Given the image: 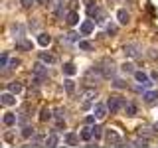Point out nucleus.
I'll list each match as a JSON object with an SVG mask.
<instances>
[{
  "mask_svg": "<svg viewBox=\"0 0 158 148\" xmlns=\"http://www.w3.org/2000/svg\"><path fill=\"white\" fill-rule=\"evenodd\" d=\"M125 105H127V99H123V97H111L107 101V107L111 113H118L121 109H125Z\"/></svg>",
  "mask_w": 158,
  "mask_h": 148,
  "instance_id": "f257e3e1",
  "label": "nucleus"
},
{
  "mask_svg": "<svg viewBox=\"0 0 158 148\" xmlns=\"http://www.w3.org/2000/svg\"><path fill=\"white\" fill-rule=\"evenodd\" d=\"M34 75H36L40 81L48 79V67L44 65V61H42V63H36V65H34Z\"/></svg>",
  "mask_w": 158,
  "mask_h": 148,
  "instance_id": "f03ea898",
  "label": "nucleus"
},
{
  "mask_svg": "<svg viewBox=\"0 0 158 148\" xmlns=\"http://www.w3.org/2000/svg\"><path fill=\"white\" fill-rule=\"evenodd\" d=\"M99 69H101L103 77H113V75H115V63H113V61H105L103 67H99Z\"/></svg>",
  "mask_w": 158,
  "mask_h": 148,
  "instance_id": "7ed1b4c3",
  "label": "nucleus"
},
{
  "mask_svg": "<svg viewBox=\"0 0 158 148\" xmlns=\"http://www.w3.org/2000/svg\"><path fill=\"white\" fill-rule=\"evenodd\" d=\"M105 138H107L109 144H113V146H118V144H121V136H118L117 130H113V128H109V130H107Z\"/></svg>",
  "mask_w": 158,
  "mask_h": 148,
  "instance_id": "20e7f679",
  "label": "nucleus"
},
{
  "mask_svg": "<svg viewBox=\"0 0 158 148\" xmlns=\"http://www.w3.org/2000/svg\"><path fill=\"white\" fill-rule=\"evenodd\" d=\"M107 111H109V107L103 105V103H95V107H93V115H95L97 118H105Z\"/></svg>",
  "mask_w": 158,
  "mask_h": 148,
  "instance_id": "39448f33",
  "label": "nucleus"
},
{
  "mask_svg": "<svg viewBox=\"0 0 158 148\" xmlns=\"http://www.w3.org/2000/svg\"><path fill=\"white\" fill-rule=\"evenodd\" d=\"M123 51H125L127 57H136L138 51H140V46H138V43H128V46H125Z\"/></svg>",
  "mask_w": 158,
  "mask_h": 148,
  "instance_id": "423d86ee",
  "label": "nucleus"
},
{
  "mask_svg": "<svg viewBox=\"0 0 158 148\" xmlns=\"http://www.w3.org/2000/svg\"><path fill=\"white\" fill-rule=\"evenodd\" d=\"M0 103H2V105H6V107H10V105H16V95H14V93H2V95H0Z\"/></svg>",
  "mask_w": 158,
  "mask_h": 148,
  "instance_id": "0eeeda50",
  "label": "nucleus"
},
{
  "mask_svg": "<svg viewBox=\"0 0 158 148\" xmlns=\"http://www.w3.org/2000/svg\"><path fill=\"white\" fill-rule=\"evenodd\" d=\"M95 97H97V91H95V89H85V91H81V95H79V99H81L83 103H91Z\"/></svg>",
  "mask_w": 158,
  "mask_h": 148,
  "instance_id": "6e6552de",
  "label": "nucleus"
},
{
  "mask_svg": "<svg viewBox=\"0 0 158 148\" xmlns=\"http://www.w3.org/2000/svg\"><path fill=\"white\" fill-rule=\"evenodd\" d=\"M79 30H81V34H91L93 30H95V24H93V20H85V22H81V26H79Z\"/></svg>",
  "mask_w": 158,
  "mask_h": 148,
  "instance_id": "1a4fd4ad",
  "label": "nucleus"
},
{
  "mask_svg": "<svg viewBox=\"0 0 158 148\" xmlns=\"http://www.w3.org/2000/svg\"><path fill=\"white\" fill-rule=\"evenodd\" d=\"M135 79L138 83H142V85H146V87H150L152 83H150V79H148V75L144 71H135Z\"/></svg>",
  "mask_w": 158,
  "mask_h": 148,
  "instance_id": "9d476101",
  "label": "nucleus"
},
{
  "mask_svg": "<svg viewBox=\"0 0 158 148\" xmlns=\"http://www.w3.org/2000/svg\"><path fill=\"white\" fill-rule=\"evenodd\" d=\"M117 18H118V24H123V26H127V24L131 22V14H128L127 10H118Z\"/></svg>",
  "mask_w": 158,
  "mask_h": 148,
  "instance_id": "9b49d317",
  "label": "nucleus"
},
{
  "mask_svg": "<svg viewBox=\"0 0 158 148\" xmlns=\"http://www.w3.org/2000/svg\"><path fill=\"white\" fill-rule=\"evenodd\" d=\"M65 22L69 24V26H75V24H79V12H75V10H71V12L65 16Z\"/></svg>",
  "mask_w": 158,
  "mask_h": 148,
  "instance_id": "f8f14e48",
  "label": "nucleus"
},
{
  "mask_svg": "<svg viewBox=\"0 0 158 148\" xmlns=\"http://www.w3.org/2000/svg\"><path fill=\"white\" fill-rule=\"evenodd\" d=\"M63 73H65V75H69V77H71V75H75V73H77V67H75V63H71V61H69V63H63Z\"/></svg>",
  "mask_w": 158,
  "mask_h": 148,
  "instance_id": "ddd939ff",
  "label": "nucleus"
},
{
  "mask_svg": "<svg viewBox=\"0 0 158 148\" xmlns=\"http://www.w3.org/2000/svg\"><path fill=\"white\" fill-rule=\"evenodd\" d=\"M40 61L52 65V63H56V56H52V53H48V51H42V53H40Z\"/></svg>",
  "mask_w": 158,
  "mask_h": 148,
  "instance_id": "4468645a",
  "label": "nucleus"
},
{
  "mask_svg": "<svg viewBox=\"0 0 158 148\" xmlns=\"http://www.w3.org/2000/svg\"><path fill=\"white\" fill-rule=\"evenodd\" d=\"M8 91H10V93H14V95H20V93H22V83H18V81H10V83H8Z\"/></svg>",
  "mask_w": 158,
  "mask_h": 148,
  "instance_id": "2eb2a0df",
  "label": "nucleus"
},
{
  "mask_svg": "<svg viewBox=\"0 0 158 148\" xmlns=\"http://www.w3.org/2000/svg\"><path fill=\"white\" fill-rule=\"evenodd\" d=\"M38 43L42 47H48L49 43H52V36H49V34H40V36H38Z\"/></svg>",
  "mask_w": 158,
  "mask_h": 148,
  "instance_id": "dca6fc26",
  "label": "nucleus"
},
{
  "mask_svg": "<svg viewBox=\"0 0 158 148\" xmlns=\"http://www.w3.org/2000/svg\"><path fill=\"white\" fill-rule=\"evenodd\" d=\"M136 111H138V109H136L135 103H127V105H125V113H127V117H136Z\"/></svg>",
  "mask_w": 158,
  "mask_h": 148,
  "instance_id": "f3484780",
  "label": "nucleus"
},
{
  "mask_svg": "<svg viewBox=\"0 0 158 148\" xmlns=\"http://www.w3.org/2000/svg\"><path fill=\"white\" fill-rule=\"evenodd\" d=\"M65 142L69 146H75V144H79V136L73 134V132H67V134H65Z\"/></svg>",
  "mask_w": 158,
  "mask_h": 148,
  "instance_id": "a211bd4d",
  "label": "nucleus"
},
{
  "mask_svg": "<svg viewBox=\"0 0 158 148\" xmlns=\"http://www.w3.org/2000/svg\"><path fill=\"white\" fill-rule=\"evenodd\" d=\"M142 99H144L146 103H154V99H158V91H146V93H142Z\"/></svg>",
  "mask_w": 158,
  "mask_h": 148,
  "instance_id": "6ab92c4d",
  "label": "nucleus"
},
{
  "mask_svg": "<svg viewBox=\"0 0 158 148\" xmlns=\"http://www.w3.org/2000/svg\"><path fill=\"white\" fill-rule=\"evenodd\" d=\"M79 49H85V51H93L95 46H93L91 42H87V39H79Z\"/></svg>",
  "mask_w": 158,
  "mask_h": 148,
  "instance_id": "aec40b11",
  "label": "nucleus"
},
{
  "mask_svg": "<svg viewBox=\"0 0 158 148\" xmlns=\"http://www.w3.org/2000/svg\"><path fill=\"white\" fill-rule=\"evenodd\" d=\"M49 118H52V111H49L48 107H44L42 111H40V121L46 122V121H49Z\"/></svg>",
  "mask_w": 158,
  "mask_h": 148,
  "instance_id": "412c9836",
  "label": "nucleus"
},
{
  "mask_svg": "<svg viewBox=\"0 0 158 148\" xmlns=\"http://www.w3.org/2000/svg\"><path fill=\"white\" fill-rule=\"evenodd\" d=\"M2 121H4V125H6V126H12L14 122H16V115H12V113H6V115L2 117Z\"/></svg>",
  "mask_w": 158,
  "mask_h": 148,
  "instance_id": "4be33fe9",
  "label": "nucleus"
},
{
  "mask_svg": "<svg viewBox=\"0 0 158 148\" xmlns=\"http://www.w3.org/2000/svg\"><path fill=\"white\" fill-rule=\"evenodd\" d=\"M91 138H93V128H83V130H81V140H91Z\"/></svg>",
  "mask_w": 158,
  "mask_h": 148,
  "instance_id": "5701e85b",
  "label": "nucleus"
},
{
  "mask_svg": "<svg viewBox=\"0 0 158 148\" xmlns=\"http://www.w3.org/2000/svg\"><path fill=\"white\" fill-rule=\"evenodd\" d=\"M57 142H59V136H57V134H49V136L46 138V144H48V146H57Z\"/></svg>",
  "mask_w": 158,
  "mask_h": 148,
  "instance_id": "b1692460",
  "label": "nucleus"
},
{
  "mask_svg": "<svg viewBox=\"0 0 158 148\" xmlns=\"http://www.w3.org/2000/svg\"><path fill=\"white\" fill-rule=\"evenodd\" d=\"M63 87H65L67 93H73V91H75V83H73L71 79H65V81H63Z\"/></svg>",
  "mask_w": 158,
  "mask_h": 148,
  "instance_id": "393cba45",
  "label": "nucleus"
},
{
  "mask_svg": "<svg viewBox=\"0 0 158 148\" xmlns=\"http://www.w3.org/2000/svg\"><path fill=\"white\" fill-rule=\"evenodd\" d=\"M121 69H123L125 73H132V75H135V65H132V63H128V61H125V63H123V65H121Z\"/></svg>",
  "mask_w": 158,
  "mask_h": 148,
  "instance_id": "a878e982",
  "label": "nucleus"
},
{
  "mask_svg": "<svg viewBox=\"0 0 158 148\" xmlns=\"http://www.w3.org/2000/svg\"><path fill=\"white\" fill-rule=\"evenodd\" d=\"M101 136H103V128H101V126H93V138H95V140H99Z\"/></svg>",
  "mask_w": 158,
  "mask_h": 148,
  "instance_id": "bb28decb",
  "label": "nucleus"
},
{
  "mask_svg": "<svg viewBox=\"0 0 158 148\" xmlns=\"http://www.w3.org/2000/svg\"><path fill=\"white\" fill-rule=\"evenodd\" d=\"M34 132H36V130H34V126H24V128H22V136H26V138L32 136Z\"/></svg>",
  "mask_w": 158,
  "mask_h": 148,
  "instance_id": "cd10ccee",
  "label": "nucleus"
},
{
  "mask_svg": "<svg viewBox=\"0 0 158 148\" xmlns=\"http://www.w3.org/2000/svg\"><path fill=\"white\" fill-rule=\"evenodd\" d=\"M132 144H135V146H146L148 144V138H135Z\"/></svg>",
  "mask_w": 158,
  "mask_h": 148,
  "instance_id": "c85d7f7f",
  "label": "nucleus"
},
{
  "mask_svg": "<svg viewBox=\"0 0 158 148\" xmlns=\"http://www.w3.org/2000/svg\"><path fill=\"white\" fill-rule=\"evenodd\" d=\"M8 63H10V61H8V53H6V51H4V53H2V57H0V65H2V67H6V69H8Z\"/></svg>",
  "mask_w": 158,
  "mask_h": 148,
  "instance_id": "c756f323",
  "label": "nucleus"
},
{
  "mask_svg": "<svg viewBox=\"0 0 158 148\" xmlns=\"http://www.w3.org/2000/svg\"><path fill=\"white\" fill-rule=\"evenodd\" d=\"M16 47H20V49H32V43H30V42H18Z\"/></svg>",
  "mask_w": 158,
  "mask_h": 148,
  "instance_id": "7c9ffc66",
  "label": "nucleus"
},
{
  "mask_svg": "<svg viewBox=\"0 0 158 148\" xmlns=\"http://www.w3.org/2000/svg\"><path fill=\"white\" fill-rule=\"evenodd\" d=\"M20 4H22L24 8H32L34 4H36V0H20Z\"/></svg>",
  "mask_w": 158,
  "mask_h": 148,
  "instance_id": "2f4dec72",
  "label": "nucleus"
},
{
  "mask_svg": "<svg viewBox=\"0 0 158 148\" xmlns=\"http://www.w3.org/2000/svg\"><path fill=\"white\" fill-rule=\"evenodd\" d=\"M107 34H111V36L117 34V26H115V24H107Z\"/></svg>",
  "mask_w": 158,
  "mask_h": 148,
  "instance_id": "473e14b6",
  "label": "nucleus"
},
{
  "mask_svg": "<svg viewBox=\"0 0 158 148\" xmlns=\"http://www.w3.org/2000/svg\"><path fill=\"white\" fill-rule=\"evenodd\" d=\"M65 42H77V34H75V32L67 34V36H65Z\"/></svg>",
  "mask_w": 158,
  "mask_h": 148,
  "instance_id": "72a5a7b5",
  "label": "nucleus"
},
{
  "mask_svg": "<svg viewBox=\"0 0 158 148\" xmlns=\"http://www.w3.org/2000/svg\"><path fill=\"white\" fill-rule=\"evenodd\" d=\"M113 85H115L117 89H123V87H125V81H121V79H115V83H113Z\"/></svg>",
  "mask_w": 158,
  "mask_h": 148,
  "instance_id": "f704fd0d",
  "label": "nucleus"
},
{
  "mask_svg": "<svg viewBox=\"0 0 158 148\" xmlns=\"http://www.w3.org/2000/svg\"><path fill=\"white\" fill-rule=\"evenodd\" d=\"M8 65H10L8 69H14V67H18V65H20V59H12V61H10Z\"/></svg>",
  "mask_w": 158,
  "mask_h": 148,
  "instance_id": "c9c22d12",
  "label": "nucleus"
},
{
  "mask_svg": "<svg viewBox=\"0 0 158 148\" xmlns=\"http://www.w3.org/2000/svg\"><path fill=\"white\" fill-rule=\"evenodd\" d=\"M85 122H87V125H93V122H95V115H89L85 118Z\"/></svg>",
  "mask_w": 158,
  "mask_h": 148,
  "instance_id": "e433bc0d",
  "label": "nucleus"
},
{
  "mask_svg": "<svg viewBox=\"0 0 158 148\" xmlns=\"http://www.w3.org/2000/svg\"><path fill=\"white\" fill-rule=\"evenodd\" d=\"M150 57H152V59L158 57V51H156V49H150Z\"/></svg>",
  "mask_w": 158,
  "mask_h": 148,
  "instance_id": "4c0bfd02",
  "label": "nucleus"
},
{
  "mask_svg": "<svg viewBox=\"0 0 158 148\" xmlns=\"http://www.w3.org/2000/svg\"><path fill=\"white\" fill-rule=\"evenodd\" d=\"M154 130H156V132H158V121H156V122H154Z\"/></svg>",
  "mask_w": 158,
  "mask_h": 148,
  "instance_id": "58836bf2",
  "label": "nucleus"
},
{
  "mask_svg": "<svg viewBox=\"0 0 158 148\" xmlns=\"http://www.w3.org/2000/svg\"><path fill=\"white\" fill-rule=\"evenodd\" d=\"M40 2H48V0H40Z\"/></svg>",
  "mask_w": 158,
  "mask_h": 148,
  "instance_id": "ea45409f",
  "label": "nucleus"
}]
</instances>
